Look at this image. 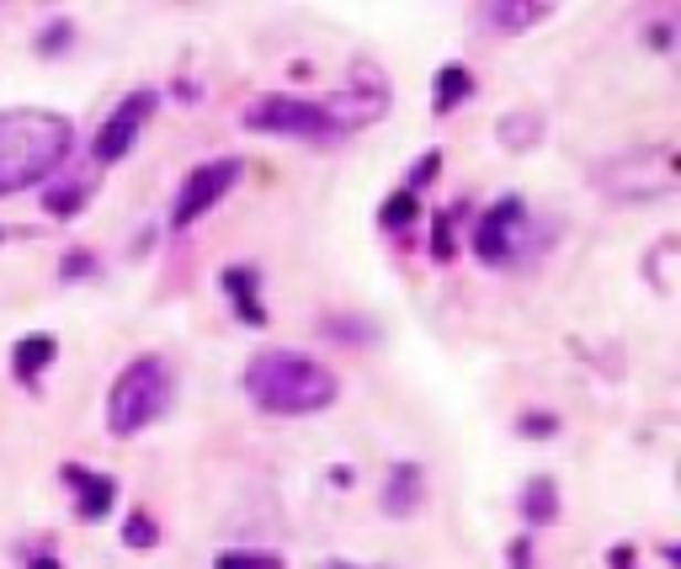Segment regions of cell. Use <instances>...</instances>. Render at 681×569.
Listing matches in <instances>:
<instances>
[{"mask_svg":"<svg viewBox=\"0 0 681 569\" xmlns=\"http://www.w3.org/2000/svg\"><path fill=\"white\" fill-rule=\"evenodd\" d=\"M475 96V75L464 69V64H443V75H437V96H432V107H437V118H447L458 101H469Z\"/></svg>","mask_w":681,"mask_h":569,"instance_id":"cell-14","label":"cell"},{"mask_svg":"<svg viewBox=\"0 0 681 569\" xmlns=\"http://www.w3.org/2000/svg\"><path fill=\"white\" fill-rule=\"evenodd\" d=\"M533 240H538L533 213H528V203H522L517 192H511V197H496L475 224V256L485 267H522Z\"/></svg>","mask_w":681,"mask_h":569,"instance_id":"cell-5","label":"cell"},{"mask_svg":"<svg viewBox=\"0 0 681 569\" xmlns=\"http://www.w3.org/2000/svg\"><path fill=\"white\" fill-rule=\"evenodd\" d=\"M64 43H70V22H54L49 37H38V54H60Z\"/></svg>","mask_w":681,"mask_h":569,"instance_id":"cell-24","label":"cell"},{"mask_svg":"<svg viewBox=\"0 0 681 569\" xmlns=\"http://www.w3.org/2000/svg\"><path fill=\"white\" fill-rule=\"evenodd\" d=\"M437 171H443V160H437V150H426V160H415V165H411V186H421V181H432V176H437ZM411 186H405V192H411Z\"/></svg>","mask_w":681,"mask_h":569,"instance_id":"cell-23","label":"cell"},{"mask_svg":"<svg viewBox=\"0 0 681 569\" xmlns=\"http://www.w3.org/2000/svg\"><path fill=\"white\" fill-rule=\"evenodd\" d=\"M54 357H60V341H54V335H49V330H38V335H22V341H17V352H11V367H17V373H22V378H38V373H43V367H54Z\"/></svg>","mask_w":681,"mask_h":569,"instance_id":"cell-13","label":"cell"},{"mask_svg":"<svg viewBox=\"0 0 681 569\" xmlns=\"http://www.w3.org/2000/svg\"><path fill=\"white\" fill-rule=\"evenodd\" d=\"M245 128L251 133H277V139H304V144H336L352 128L330 101H309V96H256L245 107Z\"/></svg>","mask_w":681,"mask_h":569,"instance_id":"cell-4","label":"cell"},{"mask_svg":"<svg viewBox=\"0 0 681 569\" xmlns=\"http://www.w3.org/2000/svg\"><path fill=\"white\" fill-rule=\"evenodd\" d=\"M171 399H177V367L166 357H134L123 367L118 378H113V394H107V431L113 437H139L145 426L171 410Z\"/></svg>","mask_w":681,"mask_h":569,"instance_id":"cell-3","label":"cell"},{"mask_svg":"<svg viewBox=\"0 0 681 569\" xmlns=\"http://www.w3.org/2000/svg\"><path fill=\"white\" fill-rule=\"evenodd\" d=\"M379 506H384V516H415V511L426 506V469L421 463H394L389 469V480H384V495H379Z\"/></svg>","mask_w":681,"mask_h":569,"instance_id":"cell-8","label":"cell"},{"mask_svg":"<svg viewBox=\"0 0 681 569\" xmlns=\"http://www.w3.org/2000/svg\"><path fill=\"white\" fill-rule=\"evenodd\" d=\"M70 144H75V128L60 112H38V107L0 112V197L28 192L43 176H54Z\"/></svg>","mask_w":681,"mask_h":569,"instance_id":"cell-2","label":"cell"},{"mask_svg":"<svg viewBox=\"0 0 681 569\" xmlns=\"http://www.w3.org/2000/svg\"><path fill=\"white\" fill-rule=\"evenodd\" d=\"M245 399L262 410V416H320L336 405L341 378L330 373L326 362L304 357V352H256L245 362V378H240Z\"/></svg>","mask_w":681,"mask_h":569,"instance_id":"cell-1","label":"cell"},{"mask_svg":"<svg viewBox=\"0 0 681 569\" xmlns=\"http://www.w3.org/2000/svg\"><path fill=\"white\" fill-rule=\"evenodd\" d=\"M496 133H501V144H506V150H528V144L538 139V118H533V112L501 118V128H496Z\"/></svg>","mask_w":681,"mask_h":569,"instance_id":"cell-16","label":"cell"},{"mask_svg":"<svg viewBox=\"0 0 681 569\" xmlns=\"http://www.w3.org/2000/svg\"><path fill=\"white\" fill-rule=\"evenodd\" d=\"M522 522H528V527L560 522V484L549 480V474H533V480H528V490H522Z\"/></svg>","mask_w":681,"mask_h":569,"instance_id":"cell-11","label":"cell"},{"mask_svg":"<svg viewBox=\"0 0 681 569\" xmlns=\"http://www.w3.org/2000/svg\"><path fill=\"white\" fill-rule=\"evenodd\" d=\"M415 213H421V197H415V192H394L379 218H384V229H411Z\"/></svg>","mask_w":681,"mask_h":569,"instance_id":"cell-17","label":"cell"},{"mask_svg":"<svg viewBox=\"0 0 681 569\" xmlns=\"http://www.w3.org/2000/svg\"><path fill=\"white\" fill-rule=\"evenodd\" d=\"M479 17L496 22V32H528V28H538V22H549L554 6H543V0H517V6H485Z\"/></svg>","mask_w":681,"mask_h":569,"instance_id":"cell-12","label":"cell"},{"mask_svg":"<svg viewBox=\"0 0 681 569\" xmlns=\"http://www.w3.org/2000/svg\"><path fill=\"white\" fill-rule=\"evenodd\" d=\"M213 569H283V559L277 554H256V548H230V554H219Z\"/></svg>","mask_w":681,"mask_h":569,"instance_id":"cell-18","label":"cell"},{"mask_svg":"<svg viewBox=\"0 0 681 569\" xmlns=\"http://www.w3.org/2000/svg\"><path fill=\"white\" fill-rule=\"evenodd\" d=\"M613 569H634V548H618V554H613Z\"/></svg>","mask_w":681,"mask_h":569,"instance_id":"cell-26","label":"cell"},{"mask_svg":"<svg viewBox=\"0 0 681 569\" xmlns=\"http://www.w3.org/2000/svg\"><path fill=\"white\" fill-rule=\"evenodd\" d=\"M86 203H91V186H81V181H64L54 192H43V213H54V218H75Z\"/></svg>","mask_w":681,"mask_h":569,"instance_id":"cell-15","label":"cell"},{"mask_svg":"<svg viewBox=\"0 0 681 569\" xmlns=\"http://www.w3.org/2000/svg\"><path fill=\"white\" fill-rule=\"evenodd\" d=\"M517 431H522V437H554V431H560V416H554V410L522 416V420H517Z\"/></svg>","mask_w":681,"mask_h":569,"instance_id":"cell-21","label":"cell"},{"mask_svg":"<svg viewBox=\"0 0 681 569\" xmlns=\"http://www.w3.org/2000/svg\"><path fill=\"white\" fill-rule=\"evenodd\" d=\"M219 288H224V299L235 303L240 325H251V330L267 325V303H262V277H256V267H224Z\"/></svg>","mask_w":681,"mask_h":569,"instance_id":"cell-9","label":"cell"},{"mask_svg":"<svg viewBox=\"0 0 681 569\" xmlns=\"http://www.w3.org/2000/svg\"><path fill=\"white\" fill-rule=\"evenodd\" d=\"M123 543H128V548H155V543H160L155 522H149V511H134V516H128V527H123Z\"/></svg>","mask_w":681,"mask_h":569,"instance_id":"cell-19","label":"cell"},{"mask_svg":"<svg viewBox=\"0 0 681 569\" xmlns=\"http://www.w3.org/2000/svg\"><path fill=\"white\" fill-rule=\"evenodd\" d=\"M240 165L235 154H219V160H203L198 171H187V181H181L177 203H171V229H187V224H198L203 213H213L224 197H230V186L240 181Z\"/></svg>","mask_w":681,"mask_h":569,"instance_id":"cell-6","label":"cell"},{"mask_svg":"<svg viewBox=\"0 0 681 569\" xmlns=\"http://www.w3.org/2000/svg\"><path fill=\"white\" fill-rule=\"evenodd\" d=\"M432 256H437V261H453V256H458L453 229H447V213H437V224H432Z\"/></svg>","mask_w":681,"mask_h":569,"instance_id":"cell-22","label":"cell"},{"mask_svg":"<svg viewBox=\"0 0 681 569\" xmlns=\"http://www.w3.org/2000/svg\"><path fill=\"white\" fill-rule=\"evenodd\" d=\"M60 277H64V282H81V277H96V256H91V250H81V245H75V250L64 256Z\"/></svg>","mask_w":681,"mask_h":569,"instance_id":"cell-20","label":"cell"},{"mask_svg":"<svg viewBox=\"0 0 681 569\" xmlns=\"http://www.w3.org/2000/svg\"><path fill=\"white\" fill-rule=\"evenodd\" d=\"M64 480L75 484V516H81V522H102V516L113 511V501H118V480L91 474V469H81V463H70Z\"/></svg>","mask_w":681,"mask_h":569,"instance_id":"cell-10","label":"cell"},{"mask_svg":"<svg viewBox=\"0 0 681 569\" xmlns=\"http://www.w3.org/2000/svg\"><path fill=\"white\" fill-rule=\"evenodd\" d=\"M28 569H60V559H49V554H43V559H32Z\"/></svg>","mask_w":681,"mask_h":569,"instance_id":"cell-28","label":"cell"},{"mask_svg":"<svg viewBox=\"0 0 681 569\" xmlns=\"http://www.w3.org/2000/svg\"><path fill=\"white\" fill-rule=\"evenodd\" d=\"M320 569H368V565H352V559H326Z\"/></svg>","mask_w":681,"mask_h":569,"instance_id":"cell-27","label":"cell"},{"mask_svg":"<svg viewBox=\"0 0 681 569\" xmlns=\"http://www.w3.org/2000/svg\"><path fill=\"white\" fill-rule=\"evenodd\" d=\"M160 107V96L155 90H134V96H123L118 107H113V118L96 128V139H91V154L102 160V165H118L123 154L139 144V128L149 122V112Z\"/></svg>","mask_w":681,"mask_h":569,"instance_id":"cell-7","label":"cell"},{"mask_svg":"<svg viewBox=\"0 0 681 569\" xmlns=\"http://www.w3.org/2000/svg\"><path fill=\"white\" fill-rule=\"evenodd\" d=\"M506 559H511L517 569H533V538H517V543H511V554H506Z\"/></svg>","mask_w":681,"mask_h":569,"instance_id":"cell-25","label":"cell"}]
</instances>
